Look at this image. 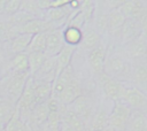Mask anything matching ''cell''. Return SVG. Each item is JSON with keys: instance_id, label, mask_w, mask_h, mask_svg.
<instances>
[{"instance_id": "6da1fadb", "label": "cell", "mask_w": 147, "mask_h": 131, "mask_svg": "<svg viewBox=\"0 0 147 131\" xmlns=\"http://www.w3.org/2000/svg\"><path fill=\"white\" fill-rule=\"evenodd\" d=\"M131 69L132 63L126 59L124 54L113 53L106 56L103 72L107 76L122 83L124 80L131 79Z\"/></svg>"}, {"instance_id": "ac0fdd59", "label": "cell", "mask_w": 147, "mask_h": 131, "mask_svg": "<svg viewBox=\"0 0 147 131\" xmlns=\"http://www.w3.org/2000/svg\"><path fill=\"white\" fill-rule=\"evenodd\" d=\"M125 131H147V118L142 110H132Z\"/></svg>"}, {"instance_id": "44dd1931", "label": "cell", "mask_w": 147, "mask_h": 131, "mask_svg": "<svg viewBox=\"0 0 147 131\" xmlns=\"http://www.w3.org/2000/svg\"><path fill=\"white\" fill-rule=\"evenodd\" d=\"M88 128L86 129V131H103L105 129H107L108 125V114L106 110L100 109L95 113H93L90 122L87 123Z\"/></svg>"}, {"instance_id": "7c38bea8", "label": "cell", "mask_w": 147, "mask_h": 131, "mask_svg": "<svg viewBox=\"0 0 147 131\" xmlns=\"http://www.w3.org/2000/svg\"><path fill=\"white\" fill-rule=\"evenodd\" d=\"M82 94H84L83 88H82L78 79L75 77L74 79H71L68 83V85L64 87V90L62 91V93L60 94V97L57 98L56 101H59L63 106H69Z\"/></svg>"}, {"instance_id": "8992f818", "label": "cell", "mask_w": 147, "mask_h": 131, "mask_svg": "<svg viewBox=\"0 0 147 131\" xmlns=\"http://www.w3.org/2000/svg\"><path fill=\"white\" fill-rule=\"evenodd\" d=\"M118 10L125 18L140 23L147 16V6L142 1H123Z\"/></svg>"}, {"instance_id": "d590c367", "label": "cell", "mask_w": 147, "mask_h": 131, "mask_svg": "<svg viewBox=\"0 0 147 131\" xmlns=\"http://www.w3.org/2000/svg\"><path fill=\"white\" fill-rule=\"evenodd\" d=\"M6 51H5V45H3V43L2 41H0V54H2V53H5Z\"/></svg>"}, {"instance_id": "ffe728a7", "label": "cell", "mask_w": 147, "mask_h": 131, "mask_svg": "<svg viewBox=\"0 0 147 131\" xmlns=\"http://www.w3.org/2000/svg\"><path fill=\"white\" fill-rule=\"evenodd\" d=\"M82 47L86 51H92L93 48L98 47L101 45V38H100V33L92 28H86L83 31V39L80 43Z\"/></svg>"}, {"instance_id": "836d02e7", "label": "cell", "mask_w": 147, "mask_h": 131, "mask_svg": "<svg viewBox=\"0 0 147 131\" xmlns=\"http://www.w3.org/2000/svg\"><path fill=\"white\" fill-rule=\"evenodd\" d=\"M60 131H75V130H72V129H71V128H69L68 125H65V124L61 123V129H60Z\"/></svg>"}, {"instance_id": "3957f363", "label": "cell", "mask_w": 147, "mask_h": 131, "mask_svg": "<svg viewBox=\"0 0 147 131\" xmlns=\"http://www.w3.org/2000/svg\"><path fill=\"white\" fill-rule=\"evenodd\" d=\"M132 109L121 101H116L108 114V125L114 131H125Z\"/></svg>"}, {"instance_id": "1f68e13d", "label": "cell", "mask_w": 147, "mask_h": 131, "mask_svg": "<svg viewBox=\"0 0 147 131\" xmlns=\"http://www.w3.org/2000/svg\"><path fill=\"white\" fill-rule=\"evenodd\" d=\"M140 24V33L147 38V16L139 23Z\"/></svg>"}, {"instance_id": "f546056e", "label": "cell", "mask_w": 147, "mask_h": 131, "mask_svg": "<svg viewBox=\"0 0 147 131\" xmlns=\"http://www.w3.org/2000/svg\"><path fill=\"white\" fill-rule=\"evenodd\" d=\"M21 2L22 1H18V0H6L3 15L7 16V18L13 16V15H15L21 9Z\"/></svg>"}, {"instance_id": "4fadbf2b", "label": "cell", "mask_w": 147, "mask_h": 131, "mask_svg": "<svg viewBox=\"0 0 147 131\" xmlns=\"http://www.w3.org/2000/svg\"><path fill=\"white\" fill-rule=\"evenodd\" d=\"M31 38H32L31 34L18 33L16 37H14L13 39H10L9 41L3 43L6 53L9 56H11V55H15V54H18V53L26 52Z\"/></svg>"}, {"instance_id": "e0dca14e", "label": "cell", "mask_w": 147, "mask_h": 131, "mask_svg": "<svg viewBox=\"0 0 147 131\" xmlns=\"http://www.w3.org/2000/svg\"><path fill=\"white\" fill-rule=\"evenodd\" d=\"M33 92H34L36 105L47 102L52 98V83L33 79Z\"/></svg>"}, {"instance_id": "603a6c76", "label": "cell", "mask_w": 147, "mask_h": 131, "mask_svg": "<svg viewBox=\"0 0 147 131\" xmlns=\"http://www.w3.org/2000/svg\"><path fill=\"white\" fill-rule=\"evenodd\" d=\"M62 37L64 40L65 45L76 47L78 45H80L82 39H83V30L71 26V25H67L62 29Z\"/></svg>"}, {"instance_id": "30bf717a", "label": "cell", "mask_w": 147, "mask_h": 131, "mask_svg": "<svg viewBox=\"0 0 147 131\" xmlns=\"http://www.w3.org/2000/svg\"><path fill=\"white\" fill-rule=\"evenodd\" d=\"M140 24L136 22L134 20L125 18L123 24L119 26V29L114 33L115 37H117L124 45L130 43L131 40L136 39L138 36H140Z\"/></svg>"}, {"instance_id": "d6986e66", "label": "cell", "mask_w": 147, "mask_h": 131, "mask_svg": "<svg viewBox=\"0 0 147 131\" xmlns=\"http://www.w3.org/2000/svg\"><path fill=\"white\" fill-rule=\"evenodd\" d=\"M9 72H29L28 53H18L9 57ZM30 74V72H29Z\"/></svg>"}, {"instance_id": "d6a6232c", "label": "cell", "mask_w": 147, "mask_h": 131, "mask_svg": "<svg viewBox=\"0 0 147 131\" xmlns=\"http://www.w3.org/2000/svg\"><path fill=\"white\" fill-rule=\"evenodd\" d=\"M5 5H6V0H0V16H3Z\"/></svg>"}, {"instance_id": "2e32d148", "label": "cell", "mask_w": 147, "mask_h": 131, "mask_svg": "<svg viewBox=\"0 0 147 131\" xmlns=\"http://www.w3.org/2000/svg\"><path fill=\"white\" fill-rule=\"evenodd\" d=\"M75 51H76V47H72V46H69V45H64L63 48L60 51V53L55 56V61H56V74H55V77L63 69H65L68 66L71 64V60H72V56L75 54Z\"/></svg>"}, {"instance_id": "5b68a950", "label": "cell", "mask_w": 147, "mask_h": 131, "mask_svg": "<svg viewBox=\"0 0 147 131\" xmlns=\"http://www.w3.org/2000/svg\"><path fill=\"white\" fill-rule=\"evenodd\" d=\"M98 76H99V80H100V84H101V87H102L105 95L108 99L113 100L114 102L121 101L124 88H125L124 84L109 77V76H107L105 72H102Z\"/></svg>"}, {"instance_id": "e575fe53", "label": "cell", "mask_w": 147, "mask_h": 131, "mask_svg": "<svg viewBox=\"0 0 147 131\" xmlns=\"http://www.w3.org/2000/svg\"><path fill=\"white\" fill-rule=\"evenodd\" d=\"M0 98H3V87H2V80L0 78Z\"/></svg>"}, {"instance_id": "4dcf8cb0", "label": "cell", "mask_w": 147, "mask_h": 131, "mask_svg": "<svg viewBox=\"0 0 147 131\" xmlns=\"http://www.w3.org/2000/svg\"><path fill=\"white\" fill-rule=\"evenodd\" d=\"M69 0H49V9L51 8H62L69 5Z\"/></svg>"}, {"instance_id": "7a4b0ae2", "label": "cell", "mask_w": 147, "mask_h": 131, "mask_svg": "<svg viewBox=\"0 0 147 131\" xmlns=\"http://www.w3.org/2000/svg\"><path fill=\"white\" fill-rule=\"evenodd\" d=\"M29 77V72H9L5 77H2L1 80L3 87V98L10 100L16 105Z\"/></svg>"}, {"instance_id": "9c48e42d", "label": "cell", "mask_w": 147, "mask_h": 131, "mask_svg": "<svg viewBox=\"0 0 147 131\" xmlns=\"http://www.w3.org/2000/svg\"><path fill=\"white\" fill-rule=\"evenodd\" d=\"M121 102L125 103L132 110H141L147 103V97L137 87H125Z\"/></svg>"}, {"instance_id": "484cf974", "label": "cell", "mask_w": 147, "mask_h": 131, "mask_svg": "<svg viewBox=\"0 0 147 131\" xmlns=\"http://www.w3.org/2000/svg\"><path fill=\"white\" fill-rule=\"evenodd\" d=\"M46 49V33H38L32 36L28 46L26 53H45Z\"/></svg>"}, {"instance_id": "7402d4cb", "label": "cell", "mask_w": 147, "mask_h": 131, "mask_svg": "<svg viewBox=\"0 0 147 131\" xmlns=\"http://www.w3.org/2000/svg\"><path fill=\"white\" fill-rule=\"evenodd\" d=\"M125 21V17L122 15V13L117 9H110L108 13H106V31L114 34L119 26Z\"/></svg>"}, {"instance_id": "9a60e30c", "label": "cell", "mask_w": 147, "mask_h": 131, "mask_svg": "<svg viewBox=\"0 0 147 131\" xmlns=\"http://www.w3.org/2000/svg\"><path fill=\"white\" fill-rule=\"evenodd\" d=\"M106 56H107L106 48L101 45L88 52V55H87L88 64L95 75H100L103 72V66H105Z\"/></svg>"}, {"instance_id": "74e56055", "label": "cell", "mask_w": 147, "mask_h": 131, "mask_svg": "<svg viewBox=\"0 0 147 131\" xmlns=\"http://www.w3.org/2000/svg\"><path fill=\"white\" fill-rule=\"evenodd\" d=\"M3 129H5V125L2 123H0V131H3Z\"/></svg>"}, {"instance_id": "277c9868", "label": "cell", "mask_w": 147, "mask_h": 131, "mask_svg": "<svg viewBox=\"0 0 147 131\" xmlns=\"http://www.w3.org/2000/svg\"><path fill=\"white\" fill-rule=\"evenodd\" d=\"M124 55L131 63L147 62V38L142 34L124 45Z\"/></svg>"}, {"instance_id": "83f0119b", "label": "cell", "mask_w": 147, "mask_h": 131, "mask_svg": "<svg viewBox=\"0 0 147 131\" xmlns=\"http://www.w3.org/2000/svg\"><path fill=\"white\" fill-rule=\"evenodd\" d=\"M3 131H31V128L29 126L28 123H25L20 118L17 111L15 110L11 118L6 123Z\"/></svg>"}, {"instance_id": "52a82bcc", "label": "cell", "mask_w": 147, "mask_h": 131, "mask_svg": "<svg viewBox=\"0 0 147 131\" xmlns=\"http://www.w3.org/2000/svg\"><path fill=\"white\" fill-rule=\"evenodd\" d=\"M68 107L85 123V126H87V123L93 115V106L91 99L86 94H82Z\"/></svg>"}, {"instance_id": "ba28073f", "label": "cell", "mask_w": 147, "mask_h": 131, "mask_svg": "<svg viewBox=\"0 0 147 131\" xmlns=\"http://www.w3.org/2000/svg\"><path fill=\"white\" fill-rule=\"evenodd\" d=\"M56 29H60V28H57L56 24H54L51 21H47L45 18H33L28 23H25L18 30V33H26V34L34 36L38 33H47Z\"/></svg>"}, {"instance_id": "f1b7e54d", "label": "cell", "mask_w": 147, "mask_h": 131, "mask_svg": "<svg viewBox=\"0 0 147 131\" xmlns=\"http://www.w3.org/2000/svg\"><path fill=\"white\" fill-rule=\"evenodd\" d=\"M47 55L45 53H28V59H29V72L30 76H32L47 60Z\"/></svg>"}, {"instance_id": "cb8c5ba5", "label": "cell", "mask_w": 147, "mask_h": 131, "mask_svg": "<svg viewBox=\"0 0 147 131\" xmlns=\"http://www.w3.org/2000/svg\"><path fill=\"white\" fill-rule=\"evenodd\" d=\"M131 80L136 84H147V62L132 63Z\"/></svg>"}, {"instance_id": "5bb4252c", "label": "cell", "mask_w": 147, "mask_h": 131, "mask_svg": "<svg viewBox=\"0 0 147 131\" xmlns=\"http://www.w3.org/2000/svg\"><path fill=\"white\" fill-rule=\"evenodd\" d=\"M55 74H56V61H55V56H53V57H47L44 64L31 77L34 80L53 83V80L55 79Z\"/></svg>"}, {"instance_id": "8d00e7d4", "label": "cell", "mask_w": 147, "mask_h": 131, "mask_svg": "<svg viewBox=\"0 0 147 131\" xmlns=\"http://www.w3.org/2000/svg\"><path fill=\"white\" fill-rule=\"evenodd\" d=\"M31 131H44L41 128H34V129H32Z\"/></svg>"}, {"instance_id": "d4e9b609", "label": "cell", "mask_w": 147, "mask_h": 131, "mask_svg": "<svg viewBox=\"0 0 147 131\" xmlns=\"http://www.w3.org/2000/svg\"><path fill=\"white\" fill-rule=\"evenodd\" d=\"M16 110V105L6 98H0V123H6L11 118Z\"/></svg>"}, {"instance_id": "4316f807", "label": "cell", "mask_w": 147, "mask_h": 131, "mask_svg": "<svg viewBox=\"0 0 147 131\" xmlns=\"http://www.w3.org/2000/svg\"><path fill=\"white\" fill-rule=\"evenodd\" d=\"M18 34L17 30L14 28V25L6 18V20H0V41L7 43L14 37Z\"/></svg>"}, {"instance_id": "8fae6325", "label": "cell", "mask_w": 147, "mask_h": 131, "mask_svg": "<svg viewBox=\"0 0 147 131\" xmlns=\"http://www.w3.org/2000/svg\"><path fill=\"white\" fill-rule=\"evenodd\" d=\"M64 40L62 37V29H56L46 33V49L45 54L48 57L56 56L64 46Z\"/></svg>"}]
</instances>
